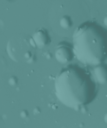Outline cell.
Returning <instances> with one entry per match:
<instances>
[{"mask_svg":"<svg viewBox=\"0 0 107 128\" xmlns=\"http://www.w3.org/2000/svg\"><path fill=\"white\" fill-rule=\"evenodd\" d=\"M55 90V96L63 105L75 109L93 101L97 86L89 72L78 64H71L56 76Z\"/></svg>","mask_w":107,"mask_h":128,"instance_id":"obj_1","label":"cell"},{"mask_svg":"<svg viewBox=\"0 0 107 128\" xmlns=\"http://www.w3.org/2000/svg\"><path fill=\"white\" fill-rule=\"evenodd\" d=\"M74 57L81 64L97 66L107 59V30L93 21L81 24L72 36Z\"/></svg>","mask_w":107,"mask_h":128,"instance_id":"obj_2","label":"cell"},{"mask_svg":"<svg viewBox=\"0 0 107 128\" xmlns=\"http://www.w3.org/2000/svg\"><path fill=\"white\" fill-rule=\"evenodd\" d=\"M55 56L58 62L61 64H67L71 61L74 57L72 46L65 42L59 44L56 48Z\"/></svg>","mask_w":107,"mask_h":128,"instance_id":"obj_3","label":"cell"},{"mask_svg":"<svg viewBox=\"0 0 107 128\" xmlns=\"http://www.w3.org/2000/svg\"><path fill=\"white\" fill-rule=\"evenodd\" d=\"M51 42V39L46 30L41 28L37 30L33 34L32 38L29 40L30 45L33 47L42 48Z\"/></svg>","mask_w":107,"mask_h":128,"instance_id":"obj_4","label":"cell"},{"mask_svg":"<svg viewBox=\"0 0 107 128\" xmlns=\"http://www.w3.org/2000/svg\"><path fill=\"white\" fill-rule=\"evenodd\" d=\"M95 80L99 84H104L107 82V66L101 64L93 69Z\"/></svg>","mask_w":107,"mask_h":128,"instance_id":"obj_5","label":"cell"},{"mask_svg":"<svg viewBox=\"0 0 107 128\" xmlns=\"http://www.w3.org/2000/svg\"><path fill=\"white\" fill-rule=\"evenodd\" d=\"M60 25L64 29H68L72 26V21L69 16L65 15L61 18Z\"/></svg>","mask_w":107,"mask_h":128,"instance_id":"obj_6","label":"cell"},{"mask_svg":"<svg viewBox=\"0 0 107 128\" xmlns=\"http://www.w3.org/2000/svg\"><path fill=\"white\" fill-rule=\"evenodd\" d=\"M103 22H104V24L105 25V26L107 27V15L104 18Z\"/></svg>","mask_w":107,"mask_h":128,"instance_id":"obj_7","label":"cell"},{"mask_svg":"<svg viewBox=\"0 0 107 128\" xmlns=\"http://www.w3.org/2000/svg\"><path fill=\"white\" fill-rule=\"evenodd\" d=\"M104 122H105L106 124H107V112L106 113V114L104 115Z\"/></svg>","mask_w":107,"mask_h":128,"instance_id":"obj_8","label":"cell"}]
</instances>
